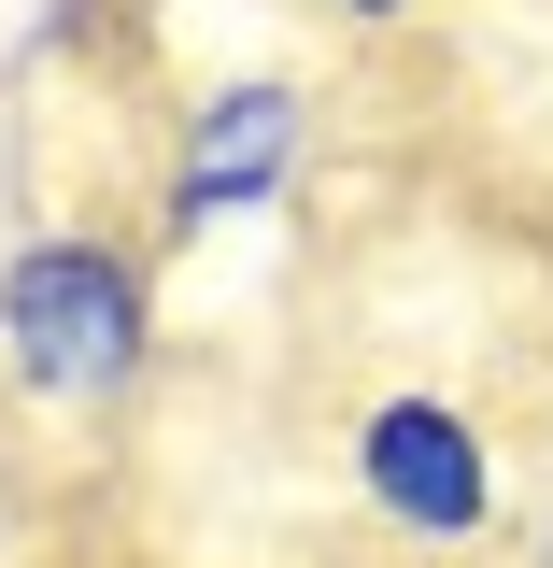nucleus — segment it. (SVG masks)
I'll use <instances>...</instances> for the list:
<instances>
[{"mask_svg":"<svg viewBox=\"0 0 553 568\" xmlns=\"http://www.w3.org/2000/svg\"><path fill=\"white\" fill-rule=\"evenodd\" d=\"M156 355V271L100 227H43L0 256V369L29 398H129Z\"/></svg>","mask_w":553,"mask_h":568,"instance_id":"1","label":"nucleus"},{"mask_svg":"<svg viewBox=\"0 0 553 568\" xmlns=\"http://www.w3.org/2000/svg\"><path fill=\"white\" fill-rule=\"evenodd\" d=\"M355 497L412 555H483L496 540V440H483V413L440 398V384H383L355 413Z\"/></svg>","mask_w":553,"mask_h":568,"instance_id":"2","label":"nucleus"},{"mask_svg":"<svg viewBox=\"0 0 553 568\" xmlns=\"http://www.w3.org/2000/svg\"><path fill=\"white\" fill-rule=\"evenodd\" d=\"M298 85L284 71H227L199 114H185V156H171V227H213V213H256L284 200V171H298Z\"/></svg>","mask_w":553,"mask_h":568,"instance_id":"3","label":"nucleus"},{"mask_svg":"<svg viewBox=\"0 0 553 568\" xmlns=\"http://www.w3.org/2000/svg\"><path fill=\"white\" fill-rule=\"evenodd\" d=\"M327 14H355V29H398V14H412V0H327Z\"/></svg>","mask_w":553,"mask_h":568,"instance_id":"4","label":"nucleus"}]
</instances>
